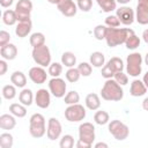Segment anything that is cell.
<instances>
[{
	"mask_svg": "<svg viewBox=\"0 0 148 148\" xmlns=\"http://www.w3.org/2000/svg\"><path fill=\"white\" fill-rule=\"evenodd\" d=\"M18 99L23 105L29 106L32 103V91L30 89H23L18 95Z\"/></svg>",
	"mask_w": 148,
	"mask_h": 148,
	"instance_id": "cb8c5ba5",
	"label": "cell"
},
{
	"mask_svg": "<svg viewBox=\"0 0 148 148\" xmlns=\"http://www.w3.org/2000/svg\"><path fill=\"white\" fill-rule=\"evenodd\" d=\"M58 9L65 15V16H74L76 14V5L73 2V0H61L59 3H57Z\"/></svg>",
	"mask_w": 148,
	"mask_h": 148,
	"instance_id": "9a60e30c",
	"label": "cell"
},
{
	"mask_svg": "<svg viewBox=\"0 0 148 148\" xmlns=\"http://www.w3.org/2000/svg\"><path fill=\"white\" fill-rule=\"evenodd\" d=\"M96 1L104 12H111L116 9V0H96Z\"/></svg>",
	"mask_w": 148,
	"mask_h": 148,
	"instance_id": "1f68e13d",
	"label": "cell"
},
{
	"mask_svg": "<svg viewBox=\"0 0 148 148\" xmlns=\"http://www.w3.org/2000/svg\"><path fill=\"white\" fill-rule=\"evenodd\" d=\"M31 25H32V23H31L30 18H29V20L18 21V24H17L16 28H15V34H16V36H18V37H21V38L25 37V36L30 32Z\"/></svg>",
	"mask_w": 148,
	"mask_h": 148,
	"instance_id": "ac0fdd59",
	"label": "cell"
},
{
	"mask_svg": "<svg viewBox=\"0 0 148 148\" xmlns=\"http://www.w3.org/2000/svg\"><path fill=\"white\" fill-rule=\"evenodd\" d=\"M101 95L105 101H120L124 96V91L116 80L108 79L101 90Z\"/></svg>",
	"mask_w": 148,
	"mask_h": 148,
	"instance_id": "6da1fadb",
	"label": "cell"
},
{
	"mask_svg": "<svg viewBox=\"0 0 148 148\" xmlns=\"http://www.w3.org/2000/svg\"><path fill=\"white\" fill-rule=\"evenodd\" d=\"M142 37H143V40L148 44V29H146L145 31H143V34H142Z\"/></svg>",
	"mask_w": 148,
	"mask_h": 148,
	"instance_id": "681fc988",
	"label": "cell"
},
{
	"mask_svg": "<svg viewBox=\"0 0 148 148\" xmlns=\"http://www.w3.org/2000/svg\"><path fill=\"white\" fill-rule=\"evenodd\" d=\"M0 53H1V57L6 60H13L15 59L16 54H17V49L14 44H6L3 46H1L0 49Z\"/></svg>",
	"mask_w": 148,
	"mask_h": 148,
	"instance_id": "d6986e66",
	"label": "cell"
},
{
	"mask_svg": "<svg viewBox=\"0 0 148 148\" xmlns=\"http://www.w3.org/2000/svg\"><path fill=\"white\" fill-rule=\"evenodd\" d=\"M77 69L80 71V74L83 75V76H89L91 74V66L88 64V62H81L79 66H77Z\"/></svg>",
	"mask_w": 148,
	"mask_h": 148,
	"instance_id": "60d3db41",
	"label": "cell"
},
{
	"mask_svg": "<svg viewBox=\"0 0 148 148\" xmlns=\"http://www.w3.org/2000/svg\"><path fill=\"white\" fill-rule=\"evenodd\" d=\"M9 38H10V35H9L7 31L1 30V31H0V46H3V45H6V44H8Z\"/></svg>",
	"mask_w": 148,
	"mask_h": 148,
	"instance_id": "ee69618b",
	"label": "cell"
},
{
	"mask_svg": "<svg viewBox=\"0 0 148 148\" xmlns=\"http://www.w3.org/2000/svg\"><path fill=\"white\" fill-rule=\"evenodd\" d=\"M29 77L34 83L42 84L46 81V72L42 67H32L29 71Z\"/></svg>",
	"mask_w": 148,
	"mask_h": 148,
	"instance_id": "e0dca14e",
	"label": "cell"
},
{
	"mask_svg": "<svg viewBox=\"0 0 148 148\" xmlns=\"http://www.w3.org/2000/svg\"><path fill=\"white\" fill-rule=\"evenodd\" d=\"M79 136L81 141L88 143L90 147L95 140V127L91 123H83L79 127Z\"/></svg>",
	"mask_w": 148,
	"mask_h": 148,
	"instance_id": "9c48e42d",
	"label": "cell"
},
{
	"mask_svg": "<svg viewBox=\"0 0 148 148\" xmlns=\"http://www.w3.org/2000/svg\"><path fill=\"white\" fill-rule=\"evenodd\" d=\"M113 77H114V80L120 84V86H124V84H127V82H128V79H127V75L126 74H124L123 73V71H120V72H117L114 75H113Z\"/></svg>",
	"mask_w": 148,
	"mask_h": 148,
	"instance_id": "b9f144b4",
	"label": "cell"
},
{
	"mask_svg": "<svg viewBox=\"0 0 148 148\" xmlns=\"http://www.w3.org/2000/svg\"><path fill=\"white\" fill-rule=\"evenodd\" d=\"M105 24L109 28H117L120 24V21H119L117 15H110V16H108L105 18Z\"/></svg>",
	"mask_w": 148,
	"mask_h": 148,
	"instance_id": "ab89813d",
	"label": "cell"
},
{
	"mask_svg": "<svg viewBox=\"0 0 148 148\" xmlns=\"http://www.w3.org/2000/svg\"><path fill=\"white\" fill-rule=\"evenodd\" d=\"M10 81H12V83H14V84H15L16 87H18V88L24 87L25 83H27L25 75H24L22 72H20V71H16V72H14V73L10 75Z\"/></svg>",
	"mask_w": 148,
	"mask_h": 148,
	"instance_id": "7402d4cb",
	"label": "cell"
},
{
	"mask_svg": "<svg viewBox=\"0 0 148 148\" xmlns=\"http://www.w3.org/2000/svg\"><path fill=\"white\" fill-rule=\"evenodd\" d=\"M136 21L140 24H148V0H138Z\"/></svg>",
	"mask_w": 148,
	"mask_h": 148,
	"instance_id": "7c38bea8",
	"label": "cell"
},
{
	"mask_svg": "<svg viewBox=\"0 0 148 148\" xmlns=\"http://www.w3.org/2000/svg\"><path fill=\"white\" fill-rule=\"evenodd\" d=\"M132 32H134V31L132 29H128V28H121V29L108 28L105 39H106V43L110 47H114L119 44L125 43L128 35H131Z\"/></svg>",
	"mask_w": 148,
	"mask_h": 148,
	"instance_id": "7a4b0ae2",
	"label": "cell"
},
{
	"mask_svg": "<svg viewBox=\"0 0 148 148\" xmlns=\"http://www.w3.org/2000/svg\"><path fill=\"white\" fill-rule=\"evenodd\" d=\"M125 44H126V47H127V49L134 50V49H136V47L140 45V39H139V37H138L134 32H132L131 35H128V37H127Z\"/></svg>",
	"mask_w": 148,
	"mask_h": 148,
	"instance_id": "f1b7e54d",
	"label": "cell"
},
{
	"mask_svg": "<svg viewBox=\"0 0 148 148\" xmlns=\"http://www.w3.org/2000/svg\"><path fill=\"white\" fill-rule=\"evenodd\" d=\"M16 95V90H15V87L14 86H10V84H7L2 88V96L6 98V99H13Z\"/></svg>",
	"mask_w": 148,
	"mask_h": 148,
	"instance_id": "836d02e7",
	"label": "cell"
},
{
	"mask_svg": "<svg viewBox=\"0 0 148 148\" xmlns=\"http://www.w3.org/2000/svg\"><path fill=\"white\" fill-rule=\"evenodd\" d=\"M79 99H80V96H79V94L75 90L69 91L65 96V103L66 104H76L79 102Z\"/></svg>",
	"mask_w": 148,
	"mask_h": 148,
	"instance_id": "74e56055",
	"label": "cell"
},
{
	"mask_svg": "<svg viewBox=\"0 0 148 148\" xmlns=\"http://www.w3.org/2000/svg\"><path fill=\"white\" fill-rule=\"evenodd\" d=\"M73 145H74V139L69 134L64 135L61 138V140H60V147L61 148H72Z\"/></svg>",
	"mask_w": 148,
	"mask_h": 148,
	"instance_id": "f35d334b",
	"label": "cell"
},
{
	"mask_svg": "<svg viewBox=\"0 0 148 148\" xmlns=\"http://www.w3.org/2000/svg\"><path fill=\"white\" fill-rule=\"evenodd\" d=\"M31 9H32V2L30 0H18V2L16 3V7H15L17 21L29 20Z\"/></svg>",
	"mask_w": 148,
	"mask_h": 148,
	"instance_id": "30bf717a",
	"label": "cell"
},
{
	"mask_svg": "<svg viewBox=\"0 0 148 148\" xmlns=\"http://www.w3.org/2000/svg\"><path fill=\"white\" fill-rule=\"evenodd\" d=\"M49 88H50V91L52 92V95L54 97H62L65 96V92H66V83L62 79H59V77H53L52 80H50L49 82Z\"/></svg>",
	"mask_w": 148,
	"mask_h": 148,
	"instance_id": "8fae6325",
	"label": "cell"
},
{
	"mask_svg": "<svg viewBox=\"0 0 148 148\" xmlns=\"http://www.w3.org/2000/svg\"><path fill=\"white\" fill-rule=\"evenodd\" d=\"M32 58L35 60L36 64L45 67L47 65H50L51 61V54H50V50L49 47L44 44L37 47H34L32 50Z\"/></svg>",
	"mask_w": 148,
	"mask_h": 148,
	"instance_id": "5b68a950",
	"label": "cell"
},
{
	"mask_svg": "<svg viewBox=\"0 0 148 148\" xmlns=\"http://www.w3.org/2000/svg\"><path fill=\"white\" fill-rule=\"evenodd\" d=\"M61 71H62V66L59 62H53L49 67V74L52 75L53 77H58L61 74Z\"/></svg>",
	"mask_w": 148,
	"mask_h": 148,
	"instance_id": "8d00e7d4",
	"label": "cell"
},
{
	"mask_svg": "<svg viewBox=\"0 0 148 148\" xmlns=\"http://www.w3.org/2000/svg\"><path fill=\"white\" fill-rule=\"evenodd\" d=\"M142 108H143L146 111H148V97H146V98L143 99V102H142Z\"/></svg>",
	"mask_w": 148,
	"mask_h": 148,
	"instance_id": "c3c4849f",
	"label": "cell"
},
{
	"mask_svg": "<svg viewBox=\"0 0 148 148\" xmlns=\"http://www.w3.org/2000/svg\"><path fill=\"white\" fill-rule=\"evenodd\" d=\"M65 117L68 121H80L86 117V110L80 104H71L65 110Z\"/></svg>",
	"mask_w": 148,
	"mask_h": 148,
	"instance_id": "ba28073f",
	"label": "cell"
},
{
	"mask_svg": "<svg viewBox=\"0 0 148 148\" xmlns=\"http://www.w3.org/2000/svg\"><path fill=\"white\" fill-rule=\"evenodd\" d=\"M51 98H50V92L46 89H39L36 92L35 96V103L37 104V106L42 108V109H46L50 105Z\"/></svg>",
	"mask_w": 148,
	"mask_h": 148,
	"instance_id": "2e32d148",
	"label": "cell"
},
{
	"mask_svg": "<svg viewBox=\"0 0 148 148\" xmlns=\"http://www.w3.org/2000/svg\"><path fill=\"white\" fill-rule=\"evenodd\" d=\"M49 2H51V3H59L61 0H47Z\"/></svg>",
	"mask_w": 148,
	"mask_h": 148,
	"instance_id": "db71d44e",
	"label": "cell"
},
{
	"mask_svg": "<svg viewBox=\"0 0 148 148\" xmlns=\"http://www.w3.org/2000/svg\"><path fill=\"white\" fill-rule=\"evenodd\" d=\"M116 1H118L119 3H127V2H130L131 0H116Z\"/></svg>",
	"mask_w": 148,
	"mask_h": 148,
	"instance_id": "f5cc1de1",
	"label": "cell"
},
{
	"mask_svg": "<svg viewBox=\"0 0 148 148\" xmlns=\"http://www.w3.org/2000/svg\"><path fill=\"white\" fill-rule=\"evenodd\" d=\"M95 147H96V148H99V147H105V148H106L108 145H106V143H103V142H99V143H97Z\"/></svg>",
	"mask_w": 148,
	"mask_h": 148,
	"instance_id": "816d5d0a",
	"label": "cell"
},
{
	"mask_svg": "<svg viewBox=\"0 0 148 148\" xmlns=\"http://www.w3.org/2000/svg\"><path fill=\"white\" fill-rule=\"evenodd\" d=\"M2 20H3V23L7 24V25H13L15 24V22L17 21V16H16V13L15 10H6L2 15Z\"/></svg>",
	"mask_w": 148,
	"mask_h": 148,
	"instance_id": "4316f807",
	"label": "cell"
},
{
	"mask_svg": "<svg viewBox=\"0 0 148 148\" xmlns=\"http://www.w3.org/2000/svg\"><path fill=\"white\" fill-rule=\"evenodd\" d=\"M109 132L117 140H125L128 136V127L120 120H112L109 124Z\"/></svg>",
	"mask_w": 148,
	"mask_h": 148,
	"instance_id": "52a82bcc",
	"label": "cell"
},
{
	"mask_svg": "<svg viewBox=\"0 0 148 148\" xmlns=\"http://www.w3.org/2000/svg\"><path fill=\"white\" fill-rule=\"evenodd\" d=\"M9 111H10L14 116H16V117H18V118H23V117L27 114V109H25L23 105L17 104V103H13V104L9 106Z\"/></svg>",
	"mask_w": 148,
	"mask_h": 148,
	"instance_id": "484cf974",
	"label": "cell"
},
{
	"mask_svg": "<svg viewBox=\"0 0 148 148\" xmlns=\"http://www.w3.org/2000/svg\"><path fill=\"white\" fill-rule=\"evenodd\" d=\"M47 138L50 140H56L59 138L61 133V124L59 123L58 119L56 118H50L49 119V125H47Z\"/></svg>",
	"mask_w": 148,
	"mask_h": 148,
	"instance_id": "5bb4252c",
	"label": "cell"
},
{
	"mask_svg": "<svg viewBox=\"0 0 148 148\" xmlns=\"http://www.w3.org/2000/svg\"><path fill=\"white\" fill-rule=\"evenodd\" d=\"M29 132L34 138H42L45 134V119L40 113H35L30 117Z\"/></svg>",
	"mask_w": 148,
	"mask_h": 148,
	"instance_id": "3957f363",
	"label": "cell"
},
{
	"mask_svg": "<svg viewBox=\"0 0 148 148\" xmlns=\"http://www.w3.org/2000/svg\"><path fill=\"white\" fill-rule=\"evenodd\" d=\"M86 105L89 110H97L101 105L98 96L96 94H88L86 97Z\"/></svg>",
	"mask_w": 148,
	"mask_h": 148,
	"instance_id": "603a6c76",
	"label": "cell"
},
{
	"mask_svg": "<svg viewBox=\"0 0 148 148\" xmlns=\"http://www.w3.org/2000/svg\"><path fill=\"white\" fill-rule=\"evenodd\" d=\"M15 118L10 114H2L0 117V127L2 130H13L15 127Z\"/></svg>",
	"mask_w": 148,
	"mask_h": 148,
	"instance_id": "44dd1931",
	"label": "cell"
},
{
	"mask_svg": "<svg viewBox=\"0 0 148 148\" xmlns=\"http://www.w3.org/2000/svg\"><path fill=\"white\" fill-rule=\"evenodd\" d=\"M143 83H145V84H146V87L148 88V72L143 75Z\"/></svg>",
	"mask_w": 148,
	"mask_h": 148,
	"instance_id": "f907efd6",
	"label": "cell"
},
{
	"mask_svg": "<svg viewBox=\"0 0 148 148\" xmlns=\"http://www.w3.org/2000/svg\"><path fill=\"white\" fill-rule=\"evenodd\" d=\"M13 136L9 133H2L0 135V147L1 148H12Z\"/></svg>",
	"mask_w": 148,
	"mask_h": 148,
	"instance_id": "4dcf8cb0",
	"label": "cell"
},
{
	"mask_svg": "<svg viewBox=\"0 0 148 148\" xmlns=\"http://www.w3.org/2000/svg\"><path fill=\"white\" fill-rule=\"evenodd\" d=\"M117 16L120 23L125 25H130L134 21V12L130 7H120L117 9Z\"/></svg>",
	"mask_w": 148,
	"mask_h": 148,
	"instance_id": "4fadbf2b",
	"label": "cell"
},
{
	"mask_svg": "<svg viewBox=\"0 0 148 148\" xmlns=\"http://www.w3.org/2000/svg\"><path fill=\"white\" fill-rule=\"evenodd\" d=\"M80 71L77 68H69L67 72H66V79L69 81V82H76L79 79H80Z\"/></svg>",
	"mask_w": 148,
	"mask_h": 148,
	"instance_id": "e575fe53",
	"label": "cell"
},
{
	"mask_svg": "<svg viewBox=\"0 0 148 148\" xmlns=\"http://www.w3.org/2000/svg\"><path fill=\"white\" fill-rule=\"evenodd\" d=\"M123 68H124L123 60L120 58H118V57H113L102 68V76L105 77V79H111L117 72L123 71Z\"/></svg>",
	"mask_w": 148,
	"mask_h": 148,
	"instance_id": "277c9868",
	"label": "cell"
},
{
	"mask_svg": "<svg viewBox=\"0 0 148 148\" xmlns=\"http://www.w3.org/2000/svg\"><path fill=\"white\" fill-rule=\"evenodd\" d=\"M105 58L104 54L101 52H94L90 54V64L95 67H102V65H104Z\"/></svg>",
	"mask_w": 148,
	"mask_h": 148,
	"instance_id": "d4e9b609",
	"label": "cell"
},
{
	"mask_svg": "<svg viewBox=\"0 0 148 148\" xmlns=\"http://www.w3.org/2000/svg\"><path fill=\"white\" fill-rule=\"evenodd\" d=\"M14 0H0V3L2 7H9L12 3H13Z\"/></svg>",
	"mask_w": 148,
	"mask_h": 148,
	"instance_id": "bcb514c9",
	"label": "cell"
},
{
	"mask_svg": "<svg viewBox=\"0 0 148 148\" xmlns=\"http://www.w3.org/2000/svg\"><path fill=\"white\" fill-rule=\"evenodd\" d=\"M61 62L67 67H73L76 62V57L72 52H65L61 56Z\"/></svg>",
	"mask_w": 148,
	"mask_h": 148,
	"instance_id": "83f0119b",
	"label": "cell"
},
{
	"mask_svg": "<svg viewBox=\"0 0 148 148\" xmlns=\"http://www.w3.org/2000/svg\"><path fill=\"white\" fill-rule=\"evenodd\" d=\"M141 62H142V58L141 54L138 52L131 53L127 57V73L131 76H138L141 73Z\"/></svg>",
	"mask_w": 148,
	"mask_h": 148,
	"instance_id": "8992f818",
	"label": "cell"
},
{
	"mask_svg": "<svg viewBox=\"0 0 148 148\" xmlns=\"http://www.w3.org/2000/svg\"><path fill=\"white\" fill-rule=\"evenodd\" d=\"M44 42H45V37H44V35L42 32H35L30 37V44L34 47L44 45Z\"/></svg>",
	"mask_w": 148,
	"mask_h": 148,
	"instance_id": "f546056e",
	"label": "cell"
},
{
	"mask_svg": "<svg viewBox=\"0 0 148 148\" xmlns=\"http://www.w3.org/2000/svg\"><path fill=\"white\" fill-rule=\"evenodd\" d=\"M146 90H147V87L146 84L140 81V80H134L132 83H131V89H130V94L134 97H139V96H142L146 94Z\"/></svg>",
	"mask_w": 148,
	"mask_h": 148,
	"instance_id": "ffe728a7",
	"label": "cell"
},
{
	"mask_svg": "<svg viewBox=\"0 0 148 148\" xmlns=\"http://www.w3.org/2000/svg\"><path fill=\"white\" fill-rule=\"evenodd\" d=\"M145 62L148 65V53H147V54H146V57H145Z\"/></svg>",
	"mask_w": 148,
	"mask_h": 148,
	"instance_id": "11a10c76",
	"label": "cell"
},
{
	"mask_svg": "<svg viewBox=\"0 0 148 148\" xmlns=\"http://www.w3.org/2000/svg\"><path fill=\"white\" fill-rule=\"evenodd\" d=\"M76 146H77V148H89V147H90L88 143H86V142H83V141H81V140L77 141Z\"/></svg>",
	"mask_w": 148,
	"mask_h": 148,
	"instance_id": "7dc6e473",
	"label": "cell"
},
{
	"mask_svg": "<svg viewBox=\"0 0 148 148\" xmlns=\"http://www.w3.org/2000/svg\"><path fill=\"white\" fill-rule=\"evenodd\" d=\"M7 71V64L5 60H1L0 61V75H3Z\"/></svg>",
	"mask_w": 148,
	"mask_h": 148,
	"instance_id": "f6af8a7d",
	"label": "cell"
},
{
	"mask_svg": "<svg viewBox=\"0 0 148 148\" xmlns=\"http://www.w3.org/2000/svg\"><path fill=\"white\" fill-rule=\"evenodd\" d=\"M106 31H108V28H106L105 25L99 24V25H97V27L94 29V35H95L96 39L102 40V39H104L105 36H106Z\"/></svg>",
	"mask_w": 148,
	"mask_h": 148,
	"instance_id": "d590c367",
	"label": "cell"
},
{
	"mask_svg": "<svg viewBox=\"0 0 148 148\" xmlns=\"http://www.w3.org/2000/svg\"><path fill=\"white\" fill-rule=\"evenodd\" d=\"M91 5H92V1H91V0H77V6H79V8H80L82 12H88V10H90Z\"/></svg>",
	"mask_w": 148,
	"mask_h": 148,
	"instance_id": "7bdbcfd3",
	"label": "cell"
},
{
	"mask_svg": "<svg viewBox=\"0 0 148 148\" xmlns=\"http://www.w3.org/2000/svg\"><path fill=\"white\" fill-rule=\"evenodd\" d=\"M94 120L96 121V124L98 125H105L109 121V114L106 111H97L94 116Z\"/></svg>",
	"mask_w": 148,
	"mask_h": 148,
	"instance_id": "d6a6232c",
	"label": "cell"
}]
</instances>
